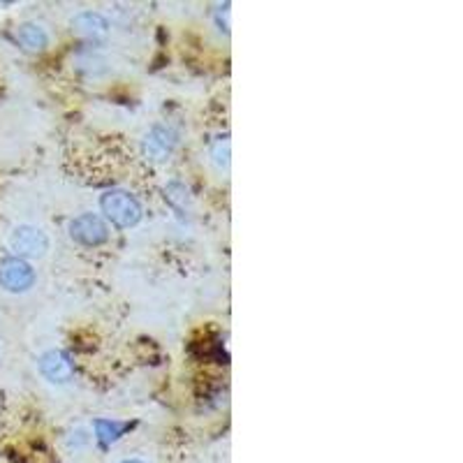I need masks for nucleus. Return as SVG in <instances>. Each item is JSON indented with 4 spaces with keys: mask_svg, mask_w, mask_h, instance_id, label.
<instances>
[{
    "mask_svg": "<svg viewBox=\"0 0 463 463\" xmlns=\"http://www.w3.org/2000/svg\"><path fill=\"white\" fill-rule=\"evenodd\" d=\"M172 146H174L172 133L165 128H156L149 137H146L144 151L146 156L153 158V160H165V158L172 153Z\"/></svg>",
    "mask_w": 463,
    "mask_h": 463,
    "instance_id": "6",
    "label": "nucleus"
},
{
    "mask_svg": "<svg viewBox=\"0 0 463 463\" xmlns=\"http://www.w3.org/2000/svg\"><path fill=\"white\" fill-rule=\"evenodd\" d=\"M125 463H141V461H125Z\"/></svg>",
    "mask_w": 463,
    "mask_h": 463,
    "instance_id": "11",
    "label": "nucleus"
},
{
    "mask_svg": "<svg viewBox=\"0 0 463 463\" xmlns=\"http://www.w3.org/2000/svg\"><path fill=\"white\" fill-rule=\"evenodd\" d=\"M125 429H128V424H124V422H109V419H98L95 422V431H98V438L102 442L118 441Z\"/></svg>",
    "mask_w": 463,
    "mask_h": 463,
    "instance_id": "9",
    "label": "nucleus"
},
{
    "mask_svg": "<svg viewBox=\"0 0 463 463\" xmlns=\"http://www.w3.org/2000/svg\"><path fill=\"white\" fill-rule=\"evenodd\" d=\"M10 248L19 257H42L49 251V239L42 229L38 227H17L10 236Z\"/></svg>",
    "mask_w": 463,
    "mask_h": 463,
    "instance_id": "3",
    "label": "nucleus"
},
{
    "mask_svg": "<svg viewBox=\"0 0 463 463\" xmlns=\"http://www.w3.org/2000/svg\"><path fill=\"white\" fill-rule=\"evenodd\" d=\"M100 207L102 213H105L116 227H133V225L140 223V201L134 200L130 193H124V190H109V193H105L100 200Z\"/></svg>",
    "mask_w": 463,
    "mask_h": 463,
    "instance_id": "1",
    "label": "nucleus"
},
{
    "mask_svg": "<svg viewBox=\"0 0 463 463\" xmlns=\"http://www.w3.org/2000/svg\"><path fill=\"white\" fill-rule=\"evenodd\" d=\"M73 29L84 38H100L107 33V21L100 14H93V12H81L79 17H74Z\"/></svg>",
    "mask_w": 463,
    "mask_h": 463,
    "instance_id": "8",
    "label": "nucleus"
},
{
    "mask_svg": "<svg viewBox=\"0 0 463 463\" xmlns=\"http://www.w3.org/2000/svg\"><path fill=\"white\" fill-rule=\"evenodd\" d=\"M19 45L26 47L29 51H42L49 45V38H47L45 29L38 26V23H23L21 29L17 30Z\"/></svg>",
    "mask_w": 463,
    "mask_h": 463,
    "instance_id": "7",
    "label": "nucleus"
},
{
    "mask_svg": "<svg viewBox=\"0 0 463 463\" xmlns=\"http://www.w3.org/2000/svg\"><path fill=\"white\" fill-rule=\"evenodd\" d=\"M39 371H42V375H45L49 382L63 385V382H67V380L73 378V362H70V357H67L65 352L51 350L47 352L45 357L39 359Z\"/></svg>",
    "mask_w": 463,
    "mask_h": 463,
    "instance_id": "5",
    "label": "nucleus"
},
{
    "mask_svg": "<svg viewBox=\"0 0 463 463\" xmlns=\"http://www.w3.org/2000/svg\"><path fill=\"white\" fill-rule=\"evenodd\" d=\"M211 153H213V160H216L220 167H227L229 165V141L227 140H218Z\"/></svg>",
    "mask_w": 463,
    "mask_h": 463,
    "instance_id": "10",
    "label": "nucleus"
},
{
    "mask_svg": "<svg viewBox=\"0 0 463 463\" xmlns=\"http://www.w3.org/2000/svg\"><path fill=\"white\" fill-rule=\"evenodd\" d=\"M70 236L81 246H100L107 241L109 232H107V225L100 218L93 216V213H84L70 223Z\"/></svg>",
    "mask_w": 463,
    "mask_h": 463,
    "instance_id": "4",
    "label": "nucleus"
},
{
    "mask_svg": "<svg viewBox=\"0 0 463 463\" xmlns=\"http://www.w3.org/2000/svg\"><path fill=\"white\" fill-rule=\"evenodd\" d=\"M35 283V271L21 257H5L0 262V285L10 292H26Z\"/></svg>",
    "mask_w": 463,
    "mask_h": 463,
    "instance_id": "2",
    "label": "nucleus"
}]
</instances>
